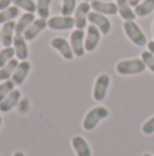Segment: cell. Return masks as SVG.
Masks as SVG:
<instances>
[{"instance_id": "27", "label": "cell", "mask_w": 154, "mask_h": 156, "mask_svg": "<svg viewBox=\"0 0 154 156\" xmlns=\"http://www.w3.org/2000/svg\"><path fill=\"white\" fill-rule=\"evenodd\" d=\"M76 10V0H62V14L72 15Z\"/></svg>"}, {"instance_id": "3", "label": "cell", "mask_w": 154, "mask_h": 156, "mask_svg": "<svg viewBox=\"0 0 154 156\" xmlns=\"http://www.w3.org/2000/svg\"><path fill=\"white\" fill-rule=\"evenodd\" d=\"M108 116H109V110H108V108L102 107V105H97V107L92 108V110L86 114L82 126H83V129L87 130V132L94 130L95 126H97V125L100 123L102 119L108 118Z\"/></svg>"}, {"instance_id": "21", "label": "cell", "mask_w": 154, "mask_h": 156, "mask_svg": "<svg viewBox=\"0 0 154 156\" xmlns=\"http://www.w3.org/2000/svg\"><path fill=\"white\" fill-rule=\"evenodd\" d=\"M18 65H19V60L14 58V59H11L5 66H3V67L0 69V81H7V80H10V78L12 77V74H14V71H15V69L18 67Z\"/></svg>"}, {"instance_id": "12", "label": "cell", "mask_w": 154, "mask_h": 156, "mask_svg": "<svg viewBox=\"0 0 154 156\" xmlns=\"http://www.w3.org/2000/svg\"><path fill=\"white\" fill-rule=\"evenodd\" d=\"M92 10L95 12L104 14V15H116L117 14V4L112 2H102V0H92L90 2Z\"/></svg>"}, {"instance_id": "11", "label": "cell", "mask_w": 154, "mask_h": 156, "mask_svg": "<svg viewBox=\"0 0 154 156\" xmlns=\"http://www.w3.org/2000/svg\"><path fill=\"white\" fill-rule=\"evenodd\" d=\"M26 38L23 37V34H15L12 41V47L15 51V56L18 60H26L29 56V48H27Z\"/></svg>"}, {"instance_id": "36", "label": "cell", "mask_w": 154, "mask_h": 156, "mask_svg": "<svg viewBox=\"0 0 154 156\" xmlns=\"http://www.w3.org/2000/svg\"><path fill=\"white\" fill-rule=\"evenodd\" d=\"M2 122H3V119H2V116H0V126H2Z\"/></svg>"}, {"instance_id": "18", "label": "cell", "mask_w": 154, "mask_h": 156, "mask_svg": "<svg viewBox=\"0 0 154 156\" xmlns=\"http://www.w3.org/2000/svg\"><path fill=\"white\" fill-rule=\"evenodd\" d=\"M117 4V14H120L124 21H135L136 15L132 5L128 3V0H116Z\"/></svg>"}, {"instance_id": "4", "label": "cell", "mask_w": 154, "mask_h": 156, "mask_svg": "<svg viewBox=\"0 0 154 156\" xmlns=\"http://www.w3.org/2000/svg\"><path fill=\"white\" fill-rule=\"evenodd\" d=\"M85 37H86V33L83 32V29H75L70 34L71 48H72V52L76 58H82L86 52V49H85Z\"/></svg>"}, {"instance_id": "33", "label": "cell", "mask_w": 154, "mask_h": 156, "mask_svg": "<svg viewBox=\"0 0 154 156\" xmlns=\"http://www.w3.org/2000/svg\"><path fill=\"white\" fill-rule=\"evenodd\" d=\"M12 156H25V154H23V152H21V151H16Z\"/></svg>"}, {"instance_id": "23", "label": "cell", "mask_w": 154, "mask_h": 156, "mask_svg": "<svg viewBox=\"0 0 154 156\" xmlns=\"http://www.w3.org/2000/svg\"><path fill=\"white\" fill-rule=\"evenodd\" d=\"M12 4L16 5L19 10H23L25 12H35L37 4L33 0H12Z\"/></svg>"}, {"instance_id": "28", "label": "cell", "mask_w": 154, "mask_h": 156, "mask_svg": "<svg viewBox=\"0 0 154 156\" xmlns=\"http://www.w3.org/2000/svg\"><path fill=\"white\" fill-rule=\"evenodd\" d=\"M141 59L145 62L146 67L149 69L152 73H154V55L152 54V52H150V51H143V52H142Z\"/></svg>"}, {"instance_id": "35", "label": "cell", "mask_w": 154, "mask_h": 156, "mask_svg": "<svg viewBox=\"0 0 154 156\" xmlns=\"http://www.w3.org/2000/svg\"><path fill=\"white\" fill-rule=\"evenodd\" d=\"M153 38H154V22H153Z\"/></svg>"}, {"instance_id": "24", "label": "cell", "mask_w": 154, "mask_h": 156, "mask_svg": "<svg viewBox=\"0 0 154 156\" xmlns=\"http://www.w3.org/2000/svg\"><path fill=\"white\" fill-rule=\"evenodd\" d=\"M52 0H37V11L35 12L38 14L40 18H49V7H51Z\"/></svg>"}, {"instance_id": "15", "label": "cell", "mask_w": 154, "mask_h": 156, "mask_svg": "<svg viewBox=\"0 0 154 156\" xmlns=\"http://www.w3.org/2000/svg\"><path fill=\"white\" fill-rule=\"evenodd\" d=\"M15 26H16L15 21H10V22L3 23V26H2V45L3 47H11L14 37L16 34Z\"/></svg>"}, {"instance_id": "16", "label": "cell", "mask_w": 154, "mask_h": 156, "mask_svg": "<svg viewBox=\"0 0 154 156\" xmlns=\"http://www.w3.org/2000/svg\"><path fill=\"white\" fill-rule=\"evenodd\" d=\"M30 67H32V65H30L27 60H22V62H19L18 67L15 69L12 77H11L12 82L15 83V85H22V83L25 82V80H26L27 74H29Z\"/></svg>"}, {"instance_id": "7", "label": "cell", "mask_w": 154, "mask_h": 156, "mask_svg": "<svg viewBox=\"0 0 154 156\" xmlns=\"http://www.w3.org/2000/svg\"><path fill=\"white\" fill-rule=\"evenodd\" d=\"M75 26V19L71 15L52 16L48 19V27L51 30H70Z\"/></svg>"}, {"instance_id": "19", "label": "cell", "mask_w": 154, "mask_h": 156, "mask_svg": "<svg viewBox=\"0 0 154 156\" xmlns=\"http://www.w3.org/2000/svg\"><path fill=\"white\" fill-rule=\"evenodd\" d=\"M34 22V12H25L22 14V16L18 19L15 26V33L16 34H23L26 32V29Z\"/></svg>"}, {"instance_id": "26", "label": "cell", "mask_w": 154, "mask_h": 156, "mask_svg": "<svg viewBox=\"0 0 154 156\" xmlns=\"http://www.w3.org/2000/svg\"><path fill=\"white\" fill-rule=\"evenodd\" d=\"M14 89H15V83L12 82V80L3 81V82L0 83V101H2L3 99H5Z\"/></svg>"}, {"instance_id": "39", "label": "cell", "mask_w": 154, "mask_h": 156, "mask_svg": "<svg viewBox=\"0 0 154 156\" xmlns=\"http://www.w3.org/2000/svg\"><path fill=\"white\" fill-rule=\"evenodd\" d=\"M83 2H89V3H90V2H92V0H83Z\"/></svg>"}, {"instance_id": "2", "label": "cell", "mask_w": 154, "mask_h": 156, "mask_svg": "<svg viewBox=\"0 0 154 156\" xmlns=\"http://www.w3.org/2000/svg\"><path fill=\"white\" fill-rule=\"evenodd\" d=\"M145 70H146V65L139 58L122 60L116 65V71L120 76H135V74H142Z\"/></svg>"}, {"instance_id": "37", "label": "cell", "mask_w": 154, "mask_h": 156, "mask_svg": "<svg viewBox=\"0 0 154 156\" xmlns=\"http://www.w3.org/2000/svg\"><path fill=\"white\" fill-rule=\"evenodd\" d=\"M143 156H153V155H150V154H145Z\"/></svg>"}, {"instance_id": "1", "label": "cell", "mask_w": 154, "mask_h": 156, "mask_svg": "<svg viewBox=\"0 0 154 156\" xmlns=\"http://www.w3.org/2000/svg\"><path fill=\"white\" fill-rule=\"evenodd\" d=\"M123 29H124V33L128 37V40H130L132 44H135L136 47L147 45L146 34H145L143 30L141 29V26H139L135 21H124Z\"/></svg>"}, {"instance_id": "10", "label": "cell", "mask_w": 154, "mask_h": 156, "mask_svg": "<svg viewBox=\"0 0 154 156\" xmlns=\"http://www.w3.org/2000/svg\"><path fill=\"white\" fill-rule=\"evenodd\" d=\"M51 47L53 49H56L65 60H71L74 59V52H72V48H71V44L68 43L65 38L63 37H55L51 40Z\"/></svg>"}, {"instance_id": "13", "label": "cell", "mask_w": 154, "mask_h": 156, "mask_svg": "<svg viewBox=\"0 0 154 156\" xmlns=\"http://www.w3.org/2000/svg\"><path fill=\"white\" fill-rule=\"evenodd\" d=\"M45 27H48V19L37 18V19H34V22L26 29V32L23 33V37L26 38L27 41H32V40H34Z\"/></svg>"}, {"instance_id": "20", "label": "cell", "mask_w": 154, "mask_h": 156, "mask_svg": "<svg viewBox=\"0 0 154 156\" xmlns=\"http://www.w3.org/2000/svg\"><path fill=\"white\" fill-rule=\"evenodd\" d=\"M134 11H135V15L139 18H145V16L150 15L154 11V0H143L136 7H134Z\"/></svg>"}, {"instance_id": "22", "label": "cell", "mask_w": 154, "mask_h": 156, "mask_svg": "<svg viewBox=\"0 0 154 156\" xmlns=\"http://www.w3.org/2000/svg\"><path fill=\"white\" fill-rule=\"evenodd\" d=\"M18 15H19V8L16 5H10V7L4 8V10L0 11V25L14 21Z\"/></svg>"}, {"instance_id": "34", "label": "cell", "mask_w": 154, "mask_h": 156, "mask_svg": "<svg viewBox=\"0 0 154 156\" xmlns=\"http://www.w3.org/2000/svg\"><path fill=\"white\" fill-rule=\"evenodd\" d=\"M0 44H2V29H0Z\"/></svg>"}, {"instance_id": "5", "label": "cell", "mask_w": 154, "mask_h": 156, "mask_svg": "<svg viewBox=\"0 0 154 156\" xmlns=\"http://www.w3.org/2000/svg\"><path fill=\"white\" fill-rule=\"evenodd\" d=\"M109 83H111V77L108 74L102 73L95 78L94 82V89H93V99L95 101H102L106 96V92H108Z\"/></svg>"}, {"instance_id": "38", "label": "cell", "mask_w": 154, "mask_h": 156, "mask_svg": "<svg viewBox=\"0 0 154 156\" xmlns=\"http://www.w3.org/2000/svg\"><path fill=\"white\" fill-rule=\"evenodd\" d=\"M102 2H113V0H102Z\"/></svg>"}, {"instance_id": "6", "label": "cell", "mask_w": 154, "mask_h": 156, "mask_svg": "<svg viewBox=\"0 0 154 156\" xmlns=\"http://www.w3.org/2000/svg\"><path fill=\"white\" fill-rule=\"evenodd\" d=\"M90 11H92V5L89 2H82L76 5V10L74 12L76 29H85L87 26V21H89L87 18H89Z\"/></svg>"}, {"instance_id": "25", "label": "cell", "mask_w": 154, "mask_h": 156, "mask_svg": "<svg viewBox=\"0 0 154 156\" xmlns=\"http://www.w3.org/2000/svg\"><path fill=\"white\" fill-rule=\"evenodd\" d=\"M14 56H15L14 47H4V48L0 51V69L7 65L11 59H14Z\"/></svg>"}, {"instance_id": "17", "label": "cell", "mask_w": 154, "mask_h": 156, "mask_svg": "<svg viewBox=\"0 0 154 156\" xmlns=\"http://www.w3.org/2000/svg\"><path fill=\"white\" fill-rule=\"evenodd\" d=\"M71 145H72L74 151H75L76 156H92V151L87 144V141L81 136H75L71 140Z\"/></svg>"}, {"instance_id": "8", "label": "cell", "mask_w": 154, "mask_h": 156, "mask_svg": "<svg viewBox=\"0 0 154 156\" xmlns=\"http://www.w3.org/2000/svg\"><path fill=\"white\" fill-rule=\"evenodd\" d=\"M89 22L90 25H94L100 29V32L102 34H108L112 29V23L109 21L108 15H104V14H100V12H95V11H90L89 14Z\"/></svg>"}, {"instance_id": "29", "label": "cell", "mask_w": 154, "mask_h": 156, "mask_svg": "<svg viewBox=\"0 0 154 156\" xmlns=\"http://www.w3.org/2000/svg\"><path fill=\"white\" fill-rule=\"evenodd\" d=\"M142 132L146 136L154 134V116H152L150 119H147V121L145 122L143 126H142Z\"/></svg>"}, {"instance_id": "32", "label": "cell", "mask_w": 154, "mask_h": 156, "mask_svg": "<svg viewBox=\"0 0 154 156\" xmlns=\"http://www.w3.org/2000/svg\"><path fill=\"white\" fill-rule=\"evenodd\" d=\"M128 3H130V4L132 5V7H136V5H138L139 3H141V0H128Z\"/></svg>"}, {"instance_id": "14", "label": "cell", "mask_w": 154, "mask_h": 156, "mask_svg": "<svg viewBox=\"0 0 154 156\" xmlns=\"http://www.w3.org/2000/svg\"><path fill=\"white\" fill-rule=\"evenodd\" d=\"M19 100H21V90L14 89L5 99H3L0 101V112H10L12 108H15L18 105Z\"/></svg>"}, {"instance_id": "30", "label": "cell", "mask_w": 154, "mask_h": 156, "mask_svg": "<svg viewBox=\"0 0 154 156\" xmlns=\"http://www.w3.org/2000/svg\"><path fill=\"white\" fill-rule=\"evenodd\" d=\"M11 3H12V0H0V11L7 8V7H10Z\"/></svg>"}, {"instance_id": "31", "label": "cell", "mask_w": 154, "mask_h": 156, "mask_svg": "<svg viewBox=\"0 0 154 156\" xmlns=\"http://www.w3.org/2000/svg\"><path fill=\"white\" fill-rule=\"evenodd\" d=\"M147 48H149L147 51H150L154 55V40H152V41H149V43H147Z\"/></svg>"}, {"instance_id": "9", "label": "cell", "mask_w": 154, "mask_h": 156, "mask_svg": "<svg viewBox=\"0 0 154 156\" xmlns=\"http://www.w3.org/2000/svg\"><path fill=\"white\" fill-rule=\"evenodd\" d=\"M101 34L102 33L100 32V29L97 26H94V25L87 26V33L86 37H85V49H86V52H93L97 48L101 40Z\"/></svg>"}]
</instances>
